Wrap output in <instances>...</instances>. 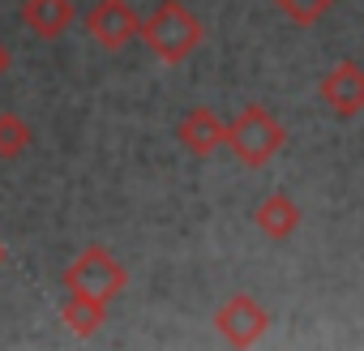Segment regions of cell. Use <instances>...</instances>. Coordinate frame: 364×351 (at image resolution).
Masks as SVG:
<instances>
[{
    "instance_id": "obj_1",
    "label": "cell",
    "mask_w": 364,
    "mask_h": 351,
    "mask_svg": "<svg viewBox=\"0 0 364 351\" xmlns=\"http://www.w3.org/2000/svg\"><path fill=\"white\" fill-rule=\"evenodd\" d=\"M202 39H206V26L185 0H159V9L141 18V43L163 65H185L202 48Z\"/></svg>"
},
{
    "instance_id": "obj_2",
    "label": "cell",
    "mask_w": 364,
    "mask_h": 351,
    "mask_svg": "<svg viewBox=\"0 0 364 351\" xmlns=\"http://www.w3.org/2000/svg\"><path fill=\"white\" fill-rule=\"evenodd\" d=\"M287 146V129L283 120L262 107V103H249L232 124H228V150L245 163V167H266L270 158H279V150Z\"/></svg>"
},
{
    "instance_id": "obj_3",
    "label": "cell",
    "mask_w": 364,
    "mask_h": 351,
    "mask_svg": "<svg viewBox=\"0 0 364 351\" xmlns=\"http://www.w3.org/2000/svg\"><path fill=\"white\" fill-rule=\"evenodd\" d=\"M65 291L69 296H90V300H103V304H112L124 287H129V270L103 249V244H90V249H82L69 266H65Z\"/></svg>"
},
{
    "instance_id": "obj_4",
    "label": "cell",
    "mask_w": 364,
    "mask_h": 351,
    "mask_svg": "<svg viewBox=\"0 0 364 351\" xmlns=\"http://www.w3.org/2000/svg\"><path fill=\"white\" fill-rule=\"evenodd\" d=\"M215 330H219V338H223L228 347H253V342L266 338V330H270V313H266L253 296L236 291V296H228V300L219 304V313H215Z\"/></svg>"
},
{
    "instance_id": "obj_5",
    "label": "cell",
    "mask_w": 364,
    "mask_h": 351,
    "mask_svg": "<svg viewBox=\"0 0 364 351\" xmlns=\"http://www.w3.org/2000/svg\"><path fill=\"white\" fill-rule=\"evenodd\" d=\"M86 35L103 48V52H120L133 39H141V18L129 0H99L86 14Z\"/></svg>"
},
{
    "instance_id": "obj_6",
    "label": "cell",
    "mask_w": 364,
    "mask_h": 351,
    "mask_svg": "<svg viewBox=\"0 0 364 351\" xmlns=\"http://www.w3.org/2000/svg\"><path fill=\"white\" fill-rule=\"evenodd\" d=\"M317 99H321L334 116H343V120L360 116V112H364V65H360V60H338V65L317 82Z\"/></svg>"
},
{
    "instance_id": "obj_7",
    "label": "cell",
    "mask_w": 364,
    "mask_h": 351,
    "mask_svg": "<svg viewBox=\"0 0 364 351\" xmlns=\"http://www.w3.org/2000/svg\"><path fill=\"white\" fill-rule=\"evenodd\" d=\"M176 141L185 146L189 154H198V158H206V154H215L219 146H228V124L210 112V107H193L185 120H180V129H176Z\"/></svg>"
},
{
    "instance_id": "obj_8",
    "label": "cell",
    "mask_w": 364,
    "mask_h": 351,
    "mask_svg": "<svg viewBox=\"0 0 364 351\" xmlns=\"http://www.w3.org/2000/svg\"><path fill=\"white\" fill-rule=\"evenodd\" d=\"M300 206H296V198L291 193H270V198H262L257 202V210H253V223H257V232L266 236V240H291L296 232H300Z\"/></svg>"
},
{
    "instance_id": "obj_9",
    "label": "cell",
    "mask_w": 364,
    "mask_h": 351,
    "mask_svg": "<svg viewBox=\"0 0 364 351\" xmlns=\"http://www.w3.org/2000/svg\"><path fill=\"white\" fill-rule=\"evenodd\" d=\"M73 18H77L73 0H26V5H22V22L39 39H60L73 26Z\"/></svg>"
},
{
    "instance_id": "obj_10",
    "label": "cell",
    "mask_w": 364,
    "mask_h": 351,
    "mask_svg": "<svg viewBox=\"0 0 364 351\" xmlns=\"http://www.w3.org/2000/svg\"><path fill=\"white\" fill-rule=\"evenodd\" d=\"M60 321L69 325V334L90 338V334L103 330V321H107V304H103V300H90V296H69V300L60 304Z\"/></svg>"
},
{
    "instance_id": "obj_11",
    "label": "cell",
    "mask_w": 364,
    "mask_h": 351,
    "mask_svg": "<svg viewBox=\"0 0 364 351\" xmlns=\"http://www.w3.org/2000/svg\"><path fill=\"white\" fill-rule=\"evenodd\" d=\"M31 141H35V133H31V124H26L22 116L0 112V158H18V154H26Z\"/></svg>"
},
{
    "instance_id": "obj_12",
    "label": "cell",
    "mask_w": 364,
    "mask_h": 351,
    "mask_svg": "<svg viewBox=\"0 0 364 351\" xmlns=\"http://www.w3.org/2000/svg\"><path fill=\"white\" fill-rule=\"evenodd\" d=\"M274 9H279L291 26H317V22L334 9V0H274Z\"/></svg>"
},
{
    "instance_id": "obj_13",
    "label": "cell",
    "mask_w": 364,
    "mask_h": 351,
    "mask_svg": "<svg viewBox=\"0 0 364 351\" xmlns=\"http://www.w3.org/2000/svg\"><path fill=\"white\" fill-rule=\"evenodd\" d=\"M9 65H14V56H9V48H5V43H0V77L9 73Z\"/></svg>"
},
{
    "instance_id": "obj_14",
    "label": "cell",
    "mask_w": 364,
    "mask_h": 351,
    "mask_svg": "<svg viewBox=\"0 0 364 351\" xmlns=\"http://www.w3.org/2000/svg\"><path fill=\"white\" fill-rule=\"evenodd\" d=\"M5 257H9V249H5V240H0V266H5Z\"/></svg>"
}]
</instances>
